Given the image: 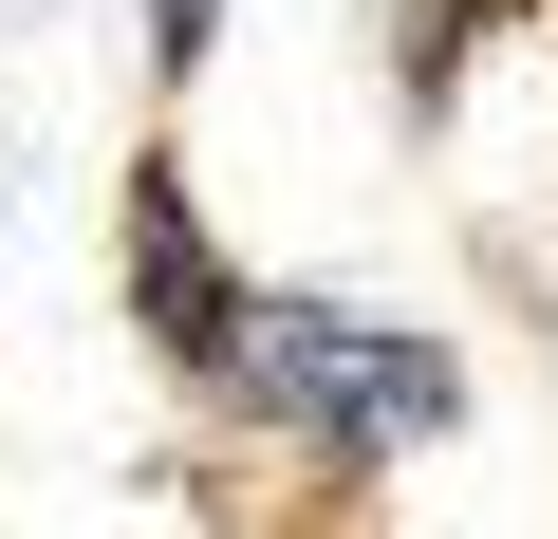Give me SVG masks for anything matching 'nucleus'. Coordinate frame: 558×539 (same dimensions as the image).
<instances>
[{
    "label": "nucleus",
    "mask_w": 558,
    "mask_h": 539,
    "mask_svg": "<svg viewBox=\"0 0 558 539\" xmlns=\"http://www.w3.org/2000/svg\"><path fill=\"white\" fill-rule=\"evenodd\" d=\"M205 38H223V0H149V75H205Z\"/></svg>",
    "instance_id": "4"
},
{
    "label": "nucleus",
    "mask_w": 558,
    "mask_h": 539,
    "mask_svg": "<svg viewBox=\"0 0 558 539\" xmlns=\"http://www.w3.org/2000/svg\"><path fill=\"white\" fill-rule=\"evenodd\" d=\"M131 335H149L186 391H223V354H242V280H223V242H205V205H186L168 149L131 168Z\"/></svg>",
    "instance_id": "2"
},
{
    "label": "nucleus",
    "mask_w": 558,
    "mask_h": 539,
    "mask_svg": "<svg viewBox=\"0 0 558 539\" xmlns=\"http://www.w3.org/2000/svg\"><path fill=\"white\" fill-rule=\"evenodd\" d=\"M484 20H502V0H410V38H391V57H410V94H447V75H465V38H484Z\"/></svg>",
    "instance_id": "3"
},
{
    "label": "nucleus",
    "mask_w": 558,
    "mask_h": 539,
    "mask_svg": "<svg viewBox=\"0 0 558 539\" xmlns=\"http://www.w3.org/2000/svg\"><path fill=\"white\" fill-rule=\"evenodd\" d=\"M223 409L299 428L317 465H373V446H428V428L465 409V354L410 335V317H354V298H242Z\"/></svg>",
    "instance_id": "1"
}]
</instances>
